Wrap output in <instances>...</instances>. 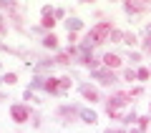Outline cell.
<instances>
[{"instance_id":"obj_1","label":"cell","mask_w":151,"mask_h":133,"mask_svg":"<svg viewBox=\"0 0 151 133\" xmlns=\"http://www.w3.org/2000/svg\"><path fill=\"white\" fill-rule=\"evenodd\" d=\"M111 33V23H101V25H96L91 33H88V40H93V43H101L103 38Z\"/></svg>"},{"instance_id":"obj_2","label":"cell","mask_w":151,"mask_h":133,"mask_svg":"<svg viewBox=\"0 0 151 133\" xmlns=\"http://www.w3.org/2000/svg\"><path fill=\"white\" fill-rule=\"evenodd\" d=\"M45 88H48V91H58V88H68V80H65V78H60V83H55V80H48V83H45Z\"/></svg>"},{"instance_id":"obj_3","label":"cell","mask_w":151,"mask_h":133,"mask_svg":"<svg viewBox=\"0 0 151 133\" xmlns=\"http://www.w3.org/2000/svg\"><path fill=\"white\" fill-rule=\"evenodd\" d=\"M103 63H106L108 68H119V65H121V58H119V55H111V53H108L106 58H103Z\"/></svg>"},{"instance_id":"obj_4","label":"cell","mask_w":151,"mask_h":133,"mask_svg":"<svg viewBox=\"0 0 151 133\" xmlns=\"http://www.w3.org/2000/svg\"><path fill=\"white\" fill-rule=\"evenodd\" d=\"M13 118H15V121H25V118H28V111H25L23 106H15V108H13Z\"/></svg>"},{"instance_id":"obj_5","label":"cell","mask_w":151,"mask_h":133,"mask_svg":"<svg viewBox=\"0 0 151 133\" xmlns=\"http://www.w3.org/2000/svg\"><path fill=\"white\" fill-rule=\"evenodd\" d=\"M53 13H48V10H45V18H43V25H53Z\"/></svg>"},{"instance_id":"obj_6","label":"cell","mask_w":151,"mask_h":133,"mask_svg":"<svg viewBox=\"0 0 151 133\" xmlns=\"http://www.w3.org/2000/svg\"><path fill=\"white\" fill-rule=\"evenodd\" d=\"M81 116H83V121H88V123H93V121H96V116H93L91 111H83Z\"/></svg>"},{"instance_id":"obj_7","label":"cell","mask_w":151,"mask_h":133,"mask_svg":"<svg viewBox=\"0 0 151 133\" xmlns=\"http://www.w3.org/2000/svg\"><path fill=\"white\" fill-rule=\"evenodd\" d=\"M83 93H86V98H91V101L96 98V91H93V88H83Z\"/></svg>"},{"instance_id":"obj_8","label":"cell","mask_w":151,"mask_h":133,"mask_svg":"<svg viewBox=\"0 0 151 133\" xmlns=\"http://www.w3.org/2000/svg\"><path fill=\"white\" fill-rule=\"evenodd\" d=\"M45 45H48V48H55V38L48 35V38H45Z\"/></svg>"},{"instance_id":"obj_9","label":"cell","mask_w":151,"mask_h":133,"mask_svg":"<svg viewBox=\"0 0 151 133\" xmlns=\"http://www.w3.org/2000/svg\"><path fill=\"white\" fill-rule=\"evenodd\" d=\"M70 28H73V30H78V28H81V20H73V23H68V30Z\"/></svg>"},{"instance_id":"obj_10","label":"cell","mask_w":151,"mask_h":133,"mask_svg":"<svg viewBox=\"0 0 151 133\" xmlns=\"http://www.w3.org/2000/svg\"><path fill=\"white\" fill-rule=\"evenodd\" d=\"M58 63H68V53H60L58 55Z\"/></svg>"},{"instance_id":"obj_11","label":"cell","mask_w":151,"mask_h":133,"mask_svg":"<svg viewBox=\"0 0 151 133\" xmlns=\"http://www.w3.org/2000/svg\"><path fill=\"white\" fill-rule=\"evenodd\" d=\"M136 75H139V78H149V70H146V68H141V70H139Z\"/></svg>"},{"instance_id":"obj_12","label":"cell","mask_w":151,"mask_h":133,"mask_svg":"<svg viewBox=\"0 0 151 133\" xmlns=\"http://www.w3.org/2000/svg\"><path fill=\"white\" fill-rule=\"evenodd\" d=\"M108 133H121V131H108Z\"/></svg>"},{"instance_id":"obj_13","label":"cell","mask_w":151,"mask_h":133,"mask_svg":"<svg viewBox=\"0 0 151 133\" xmlns=\"http://www.w3.org/2000/svg\"><path fill=\"white\" fill-rule=\"evenodd\" d=\"M3 28H5V25H3V23H0V30H3Z\"/></svg>"},{"instance_id":"obj_14","label":"cell","mask_w":151,"mask_h":133,"mask_svg":"<svg viewBox=\"0 0 151 133\" xmlns=\"http://www.w3.org/2000/svg\"><path fill=\"white\" fill-rule=\"evenodd\" d=\"M149 50H151V40H149Z\"/></svg>"}]
</instances>
